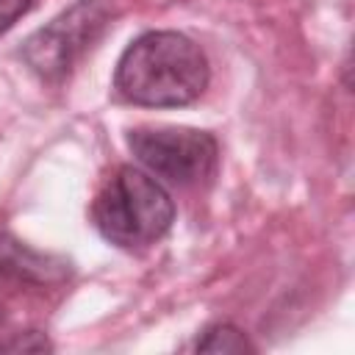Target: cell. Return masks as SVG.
<instances>
[{
    "instance_id": "obj_1",
    "label": "cell",
    "mask_w": 355,
    "mask_h": 355,
    "mask_svg": "<svg viewBox=\"0 0 355 355\" xmlns=\"http://www.w3.org/2000/svg\"><path fill=\"white\" fill-rule=\"evenodd\" d=\"M208 78V58L194 39L178 31H147L119 55L114 89L133 105L180 108L205 92Z\"/></svg>"
},
{
    "instance_id": "obj_4",
    "label": "cell",
    "mask_w": 355,
    "mask_h": 355,
    "mask_svg": "<svg viewBox=\"0 0 355 355\" xmlns=\"http://www.w3.org/2000/svg\"><path fill=\"white\" fill-rule=\"evenodd\" d=\"M111 19V8L103 0H78L44 28L31 33L22 44V61L42 80H61L75 61L97 42Z\"/></svg>"
},
{
    "instance_id": "obj_6",
    "label": "cell",
    "mask_w": 355,
    "mask_h": 355,
    "mask_svg": "<svg viewBox=\"0 0 355 355\" xmlns=\"http://www.w3.org/2000/svg\"><path fill=\"white\" fill-rule=\"evenodd\" d=\"M197 352H252L255 344L247 338V333L230 322H216L202 330V336L194 341Z\"/></svg>"
},
{
    "instance_id": "obj_2",
    "label": "cell",
    "mask_w": 355,
    "mask_h": 355,
    "mask_svg": "<svg viewBox=\"0 0 355 355\" xmlns=\"http://www.w3.org/2000/svg\"><path fill=\"white\" fill-rule=\"evenodd\" d=\"M92 222L105 241L122 250H144L169 233L175 202L150 172L116 166L92 202Z\"/></svg>"
},
{
    "instance_id": "obj_3",
    "label": "cell",
    "mask_w": 355,
    "mask_h": 355,
    "mask_svg": "<svg viewBox=\"0 0 355 355\" xmlns=\"http://www.w3.org/2000/svg\"><path fill=\"white\" fill-rule=\"evenodd\" d=\"M128 147L144 172L172 186L202 183L219 158L216 139L197 128H133Z\"/></svg>"
},
{
    "instance_id": "obj_5",
    "label": "cell",
    "mask_w": 355,
    "mask_h": 355,
    "mask_svg": "<svg viewBox=\"0 0 355 355\" xmlns=\"http://www.w3.org/2000/svg\"><path fill=\"white\" fill-rule=\"evenodd\" d=\"M0 275L17 280V283H31V286H53L61 283L69 275V261L31 250L11 233L0 236Z\"/></svg>"
},
{
    "instance_id": "obj_7",
    "label": "cell",
    "mask_w": 355,
    "mask_h": 355,
    "mask_svg": "<svg viewBox=\"0 0 355 355\" xmlns=\"http://www.w3.org/2000/svg\"><path fill=\"white\" fill-rule=\"evenodd\" d=\"M36 0H0V33H6L22 14L31 11Z\"/></svg>"
}]
</instances>
